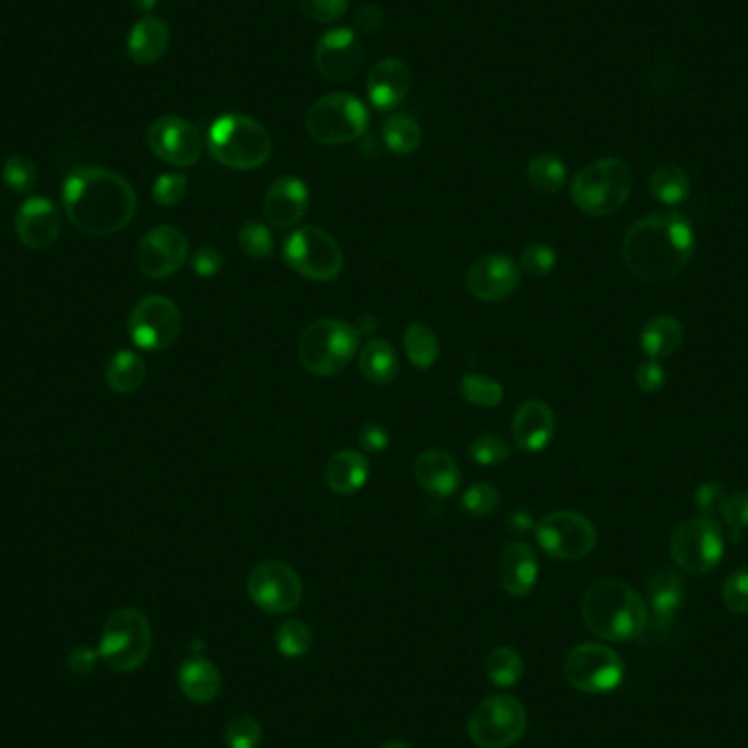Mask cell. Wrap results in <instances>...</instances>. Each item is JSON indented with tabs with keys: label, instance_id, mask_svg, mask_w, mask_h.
<instances>
[{
	"label": "cell",
	"instance_id": "cell-17",
	"mask_svg": "<svg viewBox=\"0 0 748 748\" xmlns=\"http://www.w3.org/2000/svg\"><path fill=\"white\" fill-rule=\"evenodd\" d=\"M147 145L156 158L174 167H193L201 158L199 129L183 117H160L147 129Z\"/></svg>",
	"mask_w": 748,
	"mask_h": 748
},
{
	"label": "cell",
	"instance_id": "cell-53",
	"mask_svg": "<svg viewBox=\"0 0 748 748\" xmlns=\"http://www.w3.org/2000/svg\"><path fill=\"white\" fill-rule=\"evenodd\" d=\"M97 659H99V652L86 648V646H77L70 654H68V668L79 675V677H86L95 670L97 666Z\"/></svg>",
	"mask_w": 748,
	"mask_h": 748
},
{
	"label": "cell",
	"instance_id": "cell-41",
	"mask_svg": "<svg viewBox=\"0 0 748 748\" xmlns=\"http://www.w3.org/2000/svg\"><path fill=\"white\" fill-rule=\"evenodd\" d=\"M469 453L480 466H498L510 457V444L495 434H482L471 442Z\"/></svg>",
	"mask_w": 748,
	"mask_h": 748
},
{
	"label": "cell",
	"instance_id": "cell-20",
	"mask_svg": "<svg viewBox=\"0 0 748 748\" xmlns=\"http://www.w3.org/2000/svg\"><path fill=\"white\" fill-rule=\"evenodd\" d=\"M521 283L519 265L505 254H486L466 272V289L482 303H499L510 298Z\"/></svg>",
	"mask_w": 748,
	"mask_h": 748
},
{
	"label": "cell",
	"instance_id": "cell-29",
	"mask_svg": "<svg viewBox=\"0 0 748 748\" xmlns=\"http://www.w3.org/2000/svg\"><path fill=\"white\" fill-rule=\"evenodd\" d=\"M683 324L675 315H657L641 328V351L650 360L672 357L683 346Z\"/></svg>",
	"mask_w": 748,
	"mask_h": 748
},
{
	"label": "cell",
	"instance_id": "cell-54",
	"mask_svg": "<svg viewBox=\"0 0 748 748\" xmlns=\"http://www.w3.org/2000/svg\"><path fill=\"white\" fill-rule=\"evenodd\" d=\"M390 444V436L387 432L381 427V425H366L362 427L360 432V446L366 451V453H383Z\"/></svg>",
	"mask_w": 748,
	"mask_h": 748
},
{
	"label": "cell",
	"instance_id": "cell-15",
	"mask_svg": "<svg viewBox=\"0 0 748 748\" xmlns=\"http://www.w3.org/2000/svg\"><path fill=\"white\" fill-rule=\"evenodd\" d=\"M248 596L260 611L285 616L301 607L303 580L287 562H258L249 571Z\"/></svg>",
	"mask_w": 748,
	"mask_h": 748
},
{
	"label": "cell",
	"instance_id": "cell-51",
	"mask_svg": "<svg viewBox=\"0 0 748 748\" xmlns=\"http://www.w3.org/2000/svg\"><path fill=\"white\" fill-rule=\"evenodd\" d=\"M634 381H637L641 392L657 394L666 385L668 376H666V368L657 360H648V362L639 364V368L634 373Z\"/></svg>",
	"mask_w": 748,
	"mask_h": 748
},
{
	"label": "cell",
	"instance_id": "cell-55",
	"mask_svg": "<svg viewBox=\"0 0 748 748\" xmlns=\"http://www.w3.org/2000/svg\"><path fill=\"white\" fill-rule=\"evenodd\" d=\"M355 24L362 33H374L383 24V11L376 4H362L355 13Z\"/></svg>",
	"mask_w": 748,
	"mask_h": 748
},
{
	"label": "cell",
	"instance_id": "cell-14",
	"mask_svg": "<svg viewBox=\"0 0 748 748\" xmlns=\"http://www.w3.org/2000/svg\"><path fill=\"white\" fill-rule=\"evenodd\" d=\"M127 331L138 348L165 351L174 346L183 333V313L165 296H145L129 312Z\"/></svg>",
	"mask_w": 748,
	"mask_h": 748
},
{
	"label": "cell",
	"instance_id": "cell-38",
	"mask_svg": "<svg viewBox=\"0 0 748 748\" xmlns=\"http://www.w3.org/2000/svg\"><path fill=\"white\" fill-rule=\"evenodd\" d=\"M460 394L478 407H498L503 401L501 383L486 374L469 373L460 378Z\"/></svg>",
	"mask_w": 748,
	"mask_h": 748
},
{
	"label": "cell",
	"instance_id": "cell-18",
	"mask_svg": "<svg viewBox=\"0 0 748 748\" xmlns=\"http://www.w3.org/2000/svg\"><path fill=\"white\" fill-rule=\"evenodd\" d=\"M362 63L364 45L353 29H331L315 45V66L328 81L346 83L355 79Z\"/></svg>",
	"mask_w": 748,
	"mask_h": 748
},
{
	"label": "cell",
	"instance_id": "cell-2",
	"mask_svg": "<svg viewBox=\"0 0 748 748\" xmlns=\"http://www.w3.org/2000/svg\"><path fill=\"white\" fill-rule=\"evenodd\" d=\"M696 237L686 215L668 210L637 219L623 237L628 269L648 283L677 278L693 258Z\"/></svg>",
	"mask_w": 748,
	"mask_h": 748
},
{
	"label": "cell",
	"instance_id": "cell-12",
	"mask_svg": "<svg viewBox=\"0 0 748 748\" xmlns=\"http://www.w3.org/2000/svg\"><path fill=\"white\" fill-rule=\"evenodd\" d=\"M622 657L602 643H580L569 650L562 663L564 681L584 693H607L622 686Z\"/></svg>",
	"mask_w": 748,
	"mask_h": 748
},
{
	"label": "cell",
	"instance_id": "cell-33",
	"mask_svg": "<svg viewBox=\"0 0 748 748\" xmlns=\"http://www.w3.org/2000/svg\"><path fill=\"white\" fill-rule=\"evenodd\" d=\"M650 193L666 206H679L691 195V183L679 165H659L650 176Z\"/></svg>",
	"mask_w": 748,
	"mask_h": 748
},
{
	"label": "cell",
	"instance_id": "cell-22",
	"mask_svg": "<svg viewBox=\"0 0 748 748\" xmlns=\"http://www.w3.org/2000/svg\"><path fill=\"white\" fill-rule=\"evenodd\" d=\"M557 434L554 410L543 401H525L512 419V440L523 453H541Z\"/></svg>",
	"mask_w": 748,
	"mask_h": 748
},
{
	"label": "cell",
	"instance_id": "cell-27",
	"mask_svg": "<svg viewBox=\"0 0 748 748\" xmlns=\"http://www.w3.org/2000/svg\"><path fill=\"white\" fill-rule=\"evenodd\" d=\"M324 480H326V486L335 495L351 498L368 484L371 462L366 460L364 453L355 449L337 451L335 455H331V460L324 466Z\"/></svg>",
	"mask_w": 748,
	"mask_h": 748
},
{
	"label": "cell",
	"instance_id": "cell-21",
	"mask_svg": "<svg viewBox=\"0 0 748 748\" xmlns=\"http://www.w3.org/2000/svg\"><path fill=\"white\" fill-rule=\"evenodd\" d=\"M309 208V187L296 176H283L267 188L263 215L276 230L294 228Z\"/></svg>",
	"mask_w": 748,
	"mask_h": 748
},
{
	"label": "cell",
	"instance_id": "cell-5",
	"mask_svg": "<svg viewBox=\"0 0 748 748\" xmlns=\"http://www.w3.org/2000/svg\"><path fill=\"white\" fill-rule=\"evenodd\" d=\"M632 190V171L620 158H600L582 167L571 180V199L589 217L620 210Z\"/></svg>",
	"mask_w": 748,
	"mask_h": 748
},
{
	"label": "cell",
	"instance_id": "cell-1",
	"mask_svg": "<svg viewBox=\"0 0 748 748\" xmlns=\"http://www.w3.org/2000/svg\"><path fill=\"white\" fill-rule=\"evenodd\" d=\"M62 204L68 222L83 235L110 237L134 219L138 199L124 176L97 167H75L63 178Z\"/></svg>",
	"mask_w": 748,
	"mask_h": 748
},
{
	"label": "cell",
	"instance_id": "cell-40",
	"mask_svg": "<svg viewBox=\"0 0 748 748\" xmlns=\"http://www.w3.org/2000/svg\"><path fill=\"white\" fill-rule=\"evenodd\" d=\"M276 646L280 650V654L285 657H303L312 650L313 632L307 623L298 622V620H287L280 623V628L276 630Z\"/></svg>",
	"mask_w": 748,
	"mask_h": 748
},
{
	"label": "cell",
	"instance_id": "cell-58",
	"mask_svg": "<svg viewBox=\"0 0 748 748\" xmlns=\"http://www.w3.org/2000/svg\"><path fill=\"white\" fill-rule=\"evenodd\" d=\"M131 4H134V9H138V11H142V13H147V16H151V11L156 9L158 0H131Z\"/></svg>",
	"mask_w": 748,
	"mask_h": 748
},
{
	"label": "cell",
	"instance_id": "cell-46",
	"mask_svg": "<svg viewBox=\"0 0 748 748\" xmlns=\"http://www.w3.org/2000/svg\"><path fill=\"white\" fill-rule=\"evenodd\" d=\"M557 249L548 244H532L521 254V269L530 276H550L557 269Z\"/></svg>",
	"mask_w": 748,
	"mask_h": 748
},
{
	"label": "cell",
	"instance_id": "cell-50",
	"mask_svg": "<svg viewBox=\"0 0 748 748\" xmlns=\"http://www.w3.org/2000/svg\"><path fill=\"white\" fill-rule=\"evenodd\" d=\"M303 13L319 24H328L346 16L348 0H301Z\"/></svg>",
	"mask_w": 748,
	"mask_h": 748
},
{
	"label": "cell",
	"instance_id": "cell-28",
	"mask_svg": "<svg viewBox=\"0 0 748 748\" xmlns=\"http://www.w3.org/2000/svg\"><path fill=\"white\" fill-rule=\"evenodd\" d=\"M169 42V24L158 16H142L127 36V56L138 66H149L167 53Z\"/></svg>",
	"mask_w": 748,
	"mask_h": 748
},
{
	"label": "cell",
	"instance_id": "cell-25",
	"mask_svg": "<svg viewBox=\"0 0 748 748\" xmlns=\"http://www.w3.org/2000/svg\"><path fill=\"white\" fill-rule=\"evenodd\" d=\"M414 478L425 493L446 499L455 495L462 475L453 455L440 449H427L414 462Z\"/></svg>",
	"mask_w": 748,
	"mask_h": 748
},
{
	"label": "cell",
	"instance_id": "cell-44",
	"mask_svg": "<svg viewBox=\"0 0 748 748\" xmlns=\"http://www.w3.org/2000/svg\"><path fill=\"white\" fill-rule=\"evenodd\" d=\"M727 501H729V493L720 482H705L693 493V503H696L700 516L713 519V521H716V516L725 514Z\"/></svg>",
	"mask_w": 748,
	"mask_h": 748
},
{
	"label": "cell",
	"instance_id": "cell-19",
	"mask_svg": "<svg viewBox=\"0 0 748 748\" xmlns=\"http://www.w3.org/2000/svg\"><path fill=\"white\" fill-rule=\"evenodd\" d=\"M16 237L24 248L49 249L62 235V210L45 195L27 197L16 210Z\"/></svg>",
	"mask_w": 748,
	"mask_h": 748
},
{
	"label": "cell",
	"instance_id": "cell-56",
	"mask_svg": "<svg viewBox=\"0 0 748 748\" xmlns=\"http://www.w3.org/2000/svg\"><path fill=\"white\" fill-rule=\"evenodd\" d=\"M508 525L514 528V532H519V534H525V532H530V530L537 528L534 521H532V516H530L525 510H514V512H510V514H508Z\"/></svg>",
	"mask_w": 748,
	"mask_h": 748
},
{
	"label": "cell",
	"instance_id": "cell-35",
	"mask_svg": "<svg viewBox=\"0 0 748 748\" xmlns=\"http://www.w3.org/2000/svg\"><path fill=\"white\" fill-rule=\"evenodd\" d=\"M383 142L396 156H412L423 142V129L412 117L396 115L383 124Z\"/></svg>",
	"mask_w": 748,
	"mask_h": 748
},
{
	"label": "cell",
	"instance_id": "cell-39",
	"mask_svg": "<svg viewBox=\"0 0 748 748\" xmlns=\"http://www.w3.org/2000/svg\"><path fill=\"white\" fill-rule=\"evenodd\" d=\"M2 183L11 193L24 195L38 187V169L27 156H9L2 165Z\"/></svg>",
	"mask_w": 748,
	"mask_h": 748
},
{
	"label": "cell",
	"instance_id": "cell-32",
	"mask_svg": "<svg viewBox=\"0 0 748 748\" xmlns=\"http://www.w3.org/2000/svg\"><path fill=\"white\" fill-rule=\"evenodd\" d=\"M147 378V364L134 351H119L106 366V381L117 394H134Z\"/></svg>",
	"mask_w": 748,
	"mask_h": 748
},
{
	"label": "cell",
	"instance_id": "cell-8",
	"mask_svg": "<svg viewBox=\"0 0 748 748\" xmlns=\"http://www.w3.org/2000/svg\"><path fill=\"white\" fill-rule=\"evenodd\" d=\"M99 659L115 672H134L151 654V628L138 609L115 611L101 630Z\"/></svg>",
	"mask_w": 748,
	"mask_h": 748
},
{
	"label": "cell",
	"instance_id": "cell-36",
	"mask_svg": "<svg viewBox=\"0 0 748 748\" xmlns=\"http://www.w3.org/2000/svg\"><path fill=\"white\" fill-rule=\"evenodd\" d=\"M528 180L539 193H559L567 183V167L557 154H537L528 163Z\"/></svg>",
	"mask_w": 748,
	"mask_h": 748
},
{
	"label": "cell",
	"instance_id": "cell-9",
	"mask_svg": "<svg viewBox=\"0 0 748 748\" xmlns=\"http://www.w3.org/2000/svg\"><path fill=\"white\" fill-rule=\"evenodd\" d=\"M283 258L296 274L315 283L335 280L344 269V252L339 244L317 226H305L292 233L285 242Z\"/></svg>",
	"mask_w": 748,
	"mask_h": 748
},
{
	"label": "cell",
	"instance_id": "cell-24",
	"mask_svg": "<svg viewBox=\"0 0 748 748\" xmlns=\"http://www.w3.org/2000/svg\"><path fill=\"white\" fill-rule=\"evenodd\" d=\"M412 86L410 66L398 58H385L374 63L368 75V99L376 110H394L403 104Z\"/></svg>",
	"mask_w": 748,
	"mask_h": 748
},
{
	"label": "cell",
	"instance_id": "cell-10",
	"mask_svg": "<svg viewBox=\"0 0 748 748\" xmlns=\"http://www.w3.org/2000/svg\"><path fill=\"white\" fill-rule=\"evenodd\" d=\"M670 554L686 573H711L725 557V534L720 523L705 516L687 519L677 525L670 539Z\"/></svg>",
	"mask_w": 748,
	"mask_h": 748
},
{
	"label": "cell",
	"instance_id": "cell-26",
	"mask_svg": "<svg viewBox=\"0 0 748 748\" xmlns=\"http://www.w3.org/2000/svg\"><path fill=\"white\" fill-rule=\"evenodd\" d=\"M648 591V602L652 607V616L657 628H668L670 622L677 618L679 609L683 607L686 600V582L683 578L668 567H654L648 573L646 582Z\"/></svg>",
	"mask_w": 748,
	"mask_h": 748
},
{
	"label": "cell",
	"instance_id": "cell-11",
	"mask_svg": "<svg viewBox=\"0 0 748 748\" xmlns=\"http://www.w3.org/2000/svg\"><path fill=\"white\" fill-rule=\"evenodd\" d=\"M528 711L521 700L499 693L489 696L469 718V736L480 748H508L523 738Z\"/></svg>",
	"mask_w": 748,
	"mask_h": 748
},
{
	"label": "cell",
	"instance_id": "cell-3",
	"mask_svg": "<svg viewBox=\"0 0 748 748\" xmlns=\"http://www.w3.org/2000/svg\"><path fill=\"white\" fill-rule=\"evenodd\" d=\"M582 620L596 637L620 643L646 632L648 609L632 587L616 578H604L584 591Z\"/></svg>",
	"mask_w": 748,
	"mask_h": 748
},
{
	"label": "cell",
	"instance_id": "cell-31",
	"mask_svg": "<svg viewBox=\"0 0 748 748\" xmlns=\"http://www.w3.org/2000/svg\"><path fill=\"white\" fill-rule=\"evenodd\" d=\"M357 364H360V373L364 374V378L371 381L374 385H387L398 374L396 351L385 339H371L360 351Z\"/></svg>",
	"mask_w": 748,
	"mask_h": 748
},
{
	"label": "cell",
	"instance_id": "cell-6",
	"mask_svg": "<svg viewBox=\"0 0 748 748\" xmlns=\"http://www.w3.org/2000/svg\"><path fill=\"white\" fill-rule=\"evenodd\" d=\"M360 346V333L353 324L335 317L312 322L298 342V360L307 373L333 376L344 371Z\"/></svg>",
	"mask_w": 748,
	"mask_h": 748
},
{
	"label": "cell",
	"instance_id": "cell-45",
	"mask_svg": "<svg viewBox=\"0 0 748 748\" xmlns=\"http://www.w3.org/2000/svg\"><path fill=\"white\" fill-rule=\"evenodd\" d=\"M499 491L491 484H473L462 495V508L471 516H489L498 510Z\"/></svg>",
	"mask_w": 748,
	"mask_h": 748
},
{
	"label": "cell",
	"instance_id": "cell-49",
	"mask_svg": "<svg viewBox=\"0 0 748 748\" xmlns=\"http://www.w3.org/2000/svg\"><path fill=\"white\" fill-rule=\"evenodd\" d=\"M722 519H725V525L729 530V539L740 541L745 530H748V491L736 493L734 498H729Z\"/></svg>",
	"mask_w": 748,
	"mask_h": 748
},
{
	"label": "cell",
	"instance_id": "cell-48",
	"mask_svg": "<svg viewBox=\"0 0 748 748\" xmlns=\"http://www.w3.org/2000/svg\"><path fill=\"white\" fill-rule=\"evenodd\" d=\"M187 190V176H183V174H163L160 178H156L154 188H151V195H154V201L158 206L171 208V206H178L185 199Z\"/></svg>",
	"mask_w": 748,
	"mask_h": 748
},
{
	"label": "cell",
	"instance_id": "cell-42",
	"mask_svg": "<svg viewBox=\"0 0 748 748\" xmlns=\"http://www.w3.org/2000/svg\"><path fill=\"white\" fill-rule=\"evenodd\" d=\"M260 742H263V729L256 718L242 713L228 722L226 727L228 748H258Z\"/></svg>",
	"mask_w": 748,
	"mask_h": 748
},
{
	"label": "cell",
	"instance_id": "cell-59",
	"mask_svg": "<svg viewBox=\"0 0 748 748\" xmlns=\"http://www.w3.org/2000/svg\"><path fill=\"white\" fill-rule=\"evenodd\" d=\"M381 748H412L410 745H405V742H387V745H383Z\"/></svg>",
	"mask_w": 748,
	"mask_h": 748
},
{
	"label": "cell",
	"instance_id": "cell-47",
	"mask_svg": "<svg viewBox=\"0 0 748 748\" xmlns=\"http://www.w3.org/2000/svg\"><path fill=\"white\" fill-rule=\"evenodd\" d=\"M722 602L736 616H748V567L734 571L722 584Z\"/></svg>",
	"mask_w": 748,
	"mask_h": 748
},
{
	"label": "cell",
	"instance_id": "cell-23",
	"mask_svg": "<svg viewBox=\"0 0 748 748\" xmlns=\"http://www.w3.org/2000/svg\"><path fill=\"white\" fill-rule=\"evenodd\" d=\"M499 584L512 598H525L539 580V559L528 543H510L499 557Z\"/></svg>",
	"mask_w": 748,
	"mask_h": 748
},
{
	"label": "cell",
	"instance_id": "cell-57",
	"mask_svg": "<svg viewBox=\"0 0 748 748\" xmlns=\"http://www.w3.org/2000/svg\"><path fill=\"white\" fill-rule=\"evenodd\" d=\"M355 331L360 333V337H362V335H364V337L373 335L374 331H376V317H373V315H360V319H357V324H355Z\"/></svg>",
	"mask_w": 748,
	"mask_h": 748
},
{
	"label": "cell",
	"instance_id": "cell-52",
	"mask_svg": "<svg viewBox=\"0 0 748 748\" xmlns=\"http://www.w3.org/2000/svg\"><path fill=\"white\" fill-rule=\"evenodd\" d=\"M190 265H193V272L201 278H213L222 272L224 267V256L217 252L215 248H199L197 252H193V258H190Z\"/></svg>",
	"mask_w": 748,
	"mask_h": 748
},
{
	"label": "cell",
	"instance_id": "cell-7",
	"mask_svg": "<svg viewBox=\"0 0 748 748\" xmlns=\"http://www.w3.org/2000/svg\"><path fill=\"white\" fill-rule=\"evenodd\" d=\"M371 112L362 99L348 92H331L319 97L307 117V134L319 145H346L366 134Z\"/></svg>",
	"mask_w": 748,
	"mask_h": 748
},
{
	"label": "cell",
	"instance_id": "cell-37",
	"mask_svg": "<svg viewBox=\"0 0 748 748\" xmlns=\"http://www.w3.org/2000/svg\"><path fill=\"white\" fill-rule=\"evenodd\" d=\"M489 679L498 687L516 686L523 677V659L510 646H499L486 659Z\"/></svg>",
	"mask_w": 748,
	"mask_h": 748
},
{
	"label": "cell",
	"instance_id": "cell-4",
	"mask_svg": "<svg viewBox=\"0 0 748 748\" xmlns=\"http://www.w3.org/2000/svg\"><path fill=\"white\" fill-rule=\"evenodd\" d=\"M210 156L237 171H252L263 167L272 156L269 131L248 115H224L208 129Z\"/></svg>",
	"mask_w": 748,
	"mask_h": 748
},
{
	"label": "cell",
	"instance_id": "cell-34",
	"mask_svg": "<svg viewBox=\"0 0 748 748\" xmlns=\"http://www.w3.org/2000/svg\"><path fill=\"white\" fill-rule=\"evenodd\" d=\"M403 348L410 364L419 371H430L440 357L436 333L423 322H414L405 328Z\"/></svg>",
	"mask_w": 748,
	"mask_h": 748
},
{
	"label": "cell",
	"instance_id": "cell-43",
	"mask_svg": "<svg viewBox=\"0 0 748 748\" xmlns=\"http://www.w3.org/2000/svg\"><path fill=\"white\" fill-rule=\"evenodd\" d=\"M239 248L249 258H269L274 254V237L267 226L248 222L239 230Z\"/></svg>",
	"mask_w": 748,
	"mask_h": 748
},
{
	"label": "cell",
	"instance_id": "cell-13",
	"mask_svg": "<svg viewBox=\"0 0 748 748\" xmlns=\"http://www.w3.org/2000/svg\"><path fill=\"white\" fill-rule=\"evenodd\" d=\"M537 541L541 550L559 561H580L596 550V525L580 512L557 510L537 523Z\"/></svg>",
	"mask_w": 748,
	"mask_h": 748
},
{
	"label": "cell",
	"instance_id": "cell-16",
	"mask_svg": "<svg viewBox=\"0 0 748 748\" xmlns=\"http://www.w3.org/2000/svg\"><path fill=\"white\" fill-rule=\"evenodd\" d=\"M187 237L176 226L151 228L136 248L138 269L154 280H163L178 274L187 263Z\"/></svg>",
	"mask_w": 748,
	"mask_h": 748
},
{
	"label": "cell",
	"instance_id": "cell-30",
	"mask_svg": "<svg viewBox=\"0 0 748 748\" xmlns=\"http://www.w3.org/2000/svg\"><path fill=\"white\" fill-rule=\"evenodd\" d=\"M183 693L193 702H213L222 691V675L215 663L204 657H190L178 672Z\"/></svg>",
	"mask_w": 748,
	"mask_h": 748
}]
</instances>
